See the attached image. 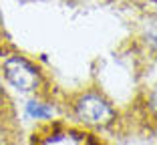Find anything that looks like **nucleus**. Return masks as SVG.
<instances>
[{"label":"nucleus","instance_id":"obj_1","mask_svg":"<svg viewBox=\"0 0 157 145\" xmlns=\"http://www.w3.org/2000/svg\"><path fill=\"white\" fill-rule=\"evenodd\" d=\"M6 79L20 91H34L38 85V71L22 56H10L4 61Z\"/></svg>","mask_w":157,"mask_h":145},{"label":"nucleus","instance_id":"obj_2","mask_svg":"<svg viewBox=\"0 0 157 145\" xmlns=\"http://www.w3.org/2000/svg\"><path fill=\"white\" fill-rule=\"evenodd\" d=\"M77 113L81 119H85L87 123H93V125H105L115 117V111L111 109V105L97 95L81 97V101L77 103Z\"/></svg>","mask_w":157,"mask_h":145},{"label":"nucleus","instance_id":"obj_3","mask_svg":"<svg viewBox=\"0 0 157 145\" xmlns=\"http://www.w3.org/2000/svg\"><path fill=\"white\" fill-rule=\"evenodd\" d=\"M28 115L34 119H48L52 115V111L48 107H44V105L40 103H30L28 105Z\"/></svg>","mask_w":157,"mask_h":145},{"label":"nucleus","instance_id":"obj_4","mask_svg":"<svg viewBox=\"0 0 157 145\" xmlns=\"http://www.w3.org/2000/svg\"><path fill=\"white\" fill-rule=\"evenodd\" d=\"M149 105H151V109L157 113V89L151 93V97H149Z\"/></svg>","mask_w":157,"mask_h":145}]
</instances>
